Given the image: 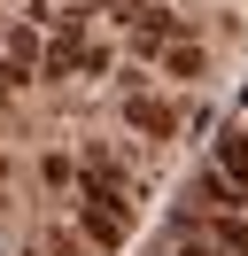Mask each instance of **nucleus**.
<instances>
[{
  "instance_id": "nucleus-1",
  "label": "nucleus",
  "mask_w": 248,
  "mask_h": 256,
  "mask_svg": "<svg viewBox=\"0 0 248 256\" xmlns=\"http://www.w3.org/2000/svg\"><path fill=\"white\" fill-rule=\"evenodd\" d=\"M78 233H86L93 248H124V233H132V202L86 194V202H78Z\"/></svg>"
},
{
  "instance_id": "nucleus-2",
  "label": "nucleus",
  "mask_w": 248,
  "mask_h": 256,
  "mask_svg": "<svg viewBox=\"0 0 248 256\" xmlns=\"http://www.w3.org/2000/svg\"><path fill=\"white\" fill-rule=\"evenodd\" d=\"M70 70H93V54H86V32H78V16H70V32L46 47V78H70Z\"/></svg>"
},
{
  "instance_id": "nucleus-3",
  "label": "nucleus",
  "mask_w": 248,
  "mask_h": 256,
  "mask_svg": "<svg viewBox=\"0 0 248 256\" xmlns=\"http://www.w3.org/2000/svg\"><path fill=\"white\" fill-rule=\"evenodd\" d=\"M124 124H140L148 140H163V132H170V109H163L155 94H132V101H124Z\"/></svg>"
},
{
  "instance_id": "nucleus-4",
  "label": "nucleus",
  "mask_w": 248,
  "mask_h": 256,
  "mask_svg": "<svg viewBox=\"0 0 248 256\" xmlns=\"http://www.w3.org/2000/svg\"><path fill=\"white\" fill-rule=\"evenodd\" d=\"M163 39H170V8H148V16L132 24V54H170Z\"/></svg>"
},
{
  "instance_id": "nucleus-5",
  "label": "nucleus",
  "mask_w": 248,
  "mask_h": 256,
  "mask_svg": "<svg viewBox=\"0 0 248 256\" xmlns=\"http://www.w3.org/2000/svg\"><path fill=\"white\" fill-rule=\"evenodd\" d=\"M217 171L248 194V132H225V140H217Z\"/></svg>"
},
{
  "instance_id": "nucleus-6",
  "label": "nucleus",
  "mask_w": 248,
  "mask_h": 256,
  "mask_svg": "<svg viewBox=\"0 0 248 256\" xmlns=\"http://www.w3.org/2000/svg\"><path fill=\"white\" fill-rule=\"evenodd\" d=\"M163 62H170V78H202V47H170Z\"/></svg>"
},
{
  "instance_id": "nucleus-7",
  "label": "nucleus",
  "mask_w": 248,
  "mask_h": 256,
  "mask_svg": "<svg viewBox=\"0 0 248 256\" xmlns=\"http://www.w3.org/2000/svg\"><path fill=\"white\" fill-rule=\"evenodd\" d=\"M217 240H225L232 256H248V225H240V218H217Z\"/></svg>"
},
{
  "instance_id": "nucleus-8",
  "label": "nucleus",
  "mask_w": 248,
  "mask_h": 256,
  "mask_svg": "<svg viewBox=\"0 0 248 256\" xmlns=\"http://www.w3.org/2000/svg\"><path fill=\"white\" fill-rule=\"evenodd\" d=\"M31 54H39V39H31L24 24H16V32H8V62H31Z\"/></svg>"
},
{
  "instance_id": "nucleus-9",
  "label": "nucleus",
  "mask_w": 248,
  "mask_h": 256,
  "mask_svg": "<svg viewBox=\"0 0 248 256\" xmlns=\"http://www.w3.org/2000/svg\"><path fill=\"white\" fill-rule=\"evenodd\" d=\"M39 178H46V186H70L78 171H70V156H46V163H39Z\"/></svg>"
},
{
  "instance_id": "nucleus-10",
  "label": "nucleus",
  "mask_w": 248,
  "mask_h": 256,
  "mask_svg": "<svg viewBox=\"0 0 248 256\" xmlns=\"http://www.w3.org/2000/svg\"><path fill=\"white\" fill-rule=\"evenodd\" d=\"M46 256H86V248H78L70 233H46Z\"/></svg>"
},
{
  "instance_id": "nucleus-11",
  "label": "nucleus",
  "mask_w": 248,
  "mask_h": 256,
  "mask_svg": "<svg viewBox=\"0 0 248 256\" xmlns=\"http://www.w3.org/2000/svg\"><path fill=\"white\" fill-rule=\"evenodd\" d=\"M8 94H16V62L0 54V101H8Z\"/></svg>"
},
{
  "instance_id": "nucleus-12",
  "label": "nucleus",
  "mask_w": 248,
  "mask_h": 256,
  "mask_svg": "<svg viewBox=\"0 0 248 256\" xmlns=\"http://www.w3.org/2000/svg\"><path fill=\"white\" fill-rule=\"evenodd\" d=\"M186 256H217V248H202V240H194V248H186Z\"/></svg>"
},
{
  "instance_id": "nucleus-13",
  "label": "nucleus",
  "mask_w": 248,
  "mask_h": 256,
  "mask_svg": "<svg viewBox=\"0 0 248 256\" xmlns=\"http://www.w3.org/2000/svg\"><path fill=\"white\" fill-rule=\"evenodd\" d=\"M24 256H46V248H24Z\"/></svg>"
}]
</instances>
